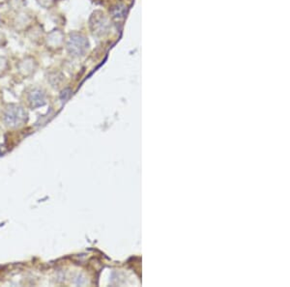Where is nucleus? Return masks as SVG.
Instances as JSON below:
<instances>
[{
	"instance_id": "1",
	"label": "nucleus",
	"mask_w": 290,
	"mask_h": 287,
	"mask_svg": "<svg viewBox=\"0 0 290 287\" xmlns=\"http://www.w3.org/2000/svg\"><path fill=\"white\" fill-rule=\"evenodd\" d=\"M3 120L4 123L11 128L21 127L27 121V113L21 105L12 103L6 107Z\"/></svg>"
},
{
	"instance_id": "2",
	"label": "nucleus",
	"mask_w": 290,
	"mask_h": 287,
	"mask_svg": "<svg viewBox=\"0 0 290 287\" xmlns=\"http://www.w3.org/2000/svg\"><path fill=\"white\" fill-rule=\"evenodd\" d=\"M66 36L62 29L60 28H53L51 31L46 33L44 46L48 52L52 53H56L60 52L65 46Z\"/></svg>"
},
{
	"instance_id": "3",
	"label": "nucleus",
	"mask_w": 290,
	"mask_h": 287,
	"mask_svg": "<svg viewBox=\"0 0 290 287\" xmlns=\"http://www.w3.org/2000/svg\"><path fill=\"white\" fill-rule=\"evenodd\" d=\"M67 52L72 56H79L83 54L87 48L86 39L78 33H70L65 40Z\"/></svg>"
},
{
	"instance_id": "4",
	"label": "nucleus",
	"mask_w": 290,
	"mask_h": 287,
	"mask_svg": "<svg viewBox=\"0 0 290 287\" xmlns=\"http://www.w3.org/2000/svg\"><path fill=\"white\" fill-rule=\"evenodd\" d=\"M34 23H35L34 15H32L27 11H20L14 17L12 26L16 32L24 33Z\"/></svg>"
},
{
	"instance_id": "5",
	"label": "nucleus",
	"mask_w": 290,
	"mask_h": 287,
	"mask_svg": "<svg viewBox=\"0 0 290 287\" xmlns=\"http://www.w3.org/2000/svg\"><path fill=\"white\" fill-rule=\"evenodd\" d=\"M39 62L33 55H25L17 63V68L21 75L27 77L37 71Z\"/></svg>"
},
{
	"instance_id": "6",
	"label": "nucleus",
	"mask_w": 290,
	"mask_h": 287,
	"mask_svg": "<svg viewBox=\"0 0 290 287\" xmlns=\"http://www.w3.org/2000/svg\"><path fill=\"white\" fill-rule=\"evenodd\" d=\"M27 102L32 109H37L45 105L47 103V94L40 87L31 88L27 92Z\"/></svg>"
},
{
	"instance_id": "7",
	"label": "nucleus",
	"mask_w": 290,
	"mask_h": 287,
	"mask_svg": "<svg viewBox=\"0 0 290 287\" xmlns=\"http://www.w3.org/2000/svg\"><path fill=\"white\" fill-rule=\"evenodd\" d=\"M46 33L47 32L44 29V26L39 23H36V22L24 32V34L28 38V40L34 43V44H37V45L44 44Z\"/></svg>"
},
{
	"instance_id": "8",
	"label": "nucleus",
	"mask_w": 290,
	"mask_h": 287,
	"mask_svg": "<svg viewBox=\"0 0 290 287\" xmlns=\"http://www.w3.org/2000/svg\"><path fill=\"white\" fill-rule=\"evenodd\" d=\"M35 1L45 10H51L56 4V0H35Z\"/></svg>"
},
{
	"instance_id": "9",
	"label": "nucleus",
	"mask_w": 290,
	"mask_h": 287,
	"mask_svg": "<svg viewBox=\"0 0 290 287\" xmlns=\"http://www.w3.org/2000/svg\"><path fill=\"white\" fill-rule=\"evenodd\" d=\"M10 67V63L7 57L0 55V75H3L8 71Z\"/></svg>"
},
{
	"instance_id": "10",
	"label": "nucleus",
	"mask_w": 290,
	"mask_h": 287,
	"mask_svg": "<svg viewBox=\"0 0 290 287\" xmlns=\"http://www.w3.org/2000/svg\"><path fill=\"white\" fill-rule=\"evenodd\" d=\"M6 45H7V37L5 33L0 31V49L4 48Z\"/></svg>"
}]
</instances>
